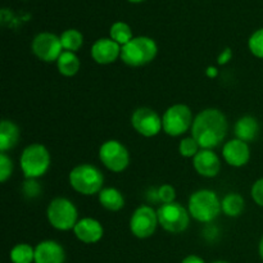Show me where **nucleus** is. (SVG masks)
Segmentation results:
<instances>
[{"label": "nucleus", "instance_id": "1a4fd4ad", "mask_svg": "<svg viewBox=\"0 0 263 263\" xmlns=\"http://www.w3.org/2000/svg\"><path fill=\"white\" fill-rule=\"evenodd\" d=\"M99 159L105 168L115 174H120L130 164V153L121 141L112 139L100 145Z\"/></svg>", "mask_w": 263, "mask_h": 263}, {"label": "nucleus", "instance_id": "412c9836", "mask_svg": "<svg viewBox=\"0 0 263 263\" xmlns=\"http://www.w3.org/2000/svg\"><path fill=\"white\" fill-rule=\"evenodd\" d=\"M57 68L62 76L73 77L79 73L80 68H81V62H80V58L76 55V53L63 50V53L57 61Z\"/></svg>", "mask_w": 263, "mask_h": 263}, {"label": "nucleus", "instance_id": "f3484780", "mask_svg": "<svg viewBox=\"0 0 263 263\" xmlns=\"http://www.w3.org/2000/svg\"><path fill=\"white\" fill-rule=\"evenodd\" d=\"M66 252L55 240L40 241L35 247V262L33 263H64Z\"/></svg>", "mask_w": 263, "mask_h": 263}, {"label": "nucleus", "instance_id": "2f4dec72", "mask_svg": "<svg viewBox=\"0 0 263 263\" xmlns=\"http://www.w3.org/2000/svg\"><path fill=\"white\" fill-rule=\"evenodd\" d=\"M231 59H233V51H231L230 48H226L223 49L220 53V55L217 57V64L218 66H225V64H228Z\"/></svg>", "mask_w": 263, "mask_h": 263}, {"label": "nucleus", "instance_id": "f8f14e48", "mask_svg": "<svg viewBox=\"0 0 263 263\" xmlns=\"http://www.w3.org/2000/svg\"><path fill=\"white\" fill-rule=\"evenodd\" d=\"M131 126L144 138H153L163 131L162 117H159L156 110L148 107H140L134 110L131 116Z\"/></svg>", "mask_w": 263, "mask_h": 263}, {"label": "nucleus", "instance_id": "f03ea898", "mask_svg": "<svg viewBox=\"0 0 263 263\" xmlns=\"http://www.w3.org/2000/svg\"><path fill=\"white\" fill-rule=\"evenodd\" d=\"M187 211L190 217L202 223L213 222L222 212L220 198L210 189H200L193 193L187 202Z\"/></svg>", "mask_w": 263, "mask_h": 263}, {"label": "nucleus", "instance_id": "f704fd0d", "mask_svg": "<svg viewBox=\"0 0 263 263\" xmlns=\"http://www.w3.org/2000/svg\"><path fill=\"white\" fill-rule=\"evenodd\" d=\"M258 252H259V256H261V258H262V261H263V236L261 238V240H259Z\"/></svg>", "mask_w": 263, "mask_h": 263}, {"label": "nucleus", "instance_id": "cd10ccee", "mask_svg": "<svg viewBox=\"0 0 263 263\" xmlns=\"http://www.w3.org/2000/svg\"><path fill=\"white\" fill-rule=\"evenodd\" d=\"M157 195L162 204H168V203H174L176 199V190L172 185L163 184L157 189Z\"/></svg>", "mask_w": 263, "mask_h": 263}, {"label": "nucleus", "instance_id": "7c9ffc66", "mask_svg": "<svg viewBox=\"0 0 263 263\" xmlns=\"http://www.w3.org/2000/svg\"><path fill=\"white\" fill-rule=\"evenodd\" d=\"M251 195L252 199L254 200V203H256L257 205L263 207V179L257 180V181L252 185Z\"/></svg>", "mask_w": 263, "mask_h": 263}, {"label": "nucleus", "instance_id": "bb28decb", "mask_svg": "<svg viewBox=\"0 0 263 263\" xmlns=\"http://www.w3.org/2000/svg\"><path fill=\"white\" fill-rule=\"evenodd\" d=\"M248 48L256 58L263 59V28L252 33L248 40Z\"/></svg>", "mask_w": 263, "mask_h": 263}, {"label": "nucleus", "instance_id": "a211bd4d", "mask_svg": "<svg viewBox=\"0 0 263 263\" xmlns=\"http://www.w3.org/2000/svg\"><path fill=\"white\" fill-rule=\"evenodd\" d=\"M235 138L246 143H251L258 136L259 123L253 116H243L239 118L234 127Z\"/></svg>", "mask_w": 263, "mask_h": 263}, {"label": "nucleus", "instance_id": "7ed1b4c3", "mask_svg": "<svg viewBox=\"0 0 263 263\" xmlns=\"http://www.w3.org/2000/svg\"><path fill=\"white\" fill-rule=\"evenodd\" d=\"M68 181L74 192L90 197L102 192L104 185V175L92 164L81 163L71 170Z\"/></svg>", "mask_w": 263, "mask_h": 263}, {"label": "nucleus", "instance_id": "6ab92c4d", "mask_svg": "<svg viewBox=\"0 0 263 263\" xmlns=\"http://www.w3.org/2000/svg\"><path fill=\"white\" fill-rule=\"evenodd\" d=\"M20 141V128L13 121L3 120L0 123V152L7 153V151L14 148Z\"/></svg>", "mask_w": 263, "mask_h": 263}, {"label": "nucleus", "instance_id": "6e6552de", "mask_svg": "<svg viewBox=\"0 0 263 263\" xmlns=\"http://www.w3.org/2000/svg\"><path fill=\"white\" fill-rule=\"evenodd\" d=\"M157 215L159 226L167 233L180 234L186 230L190 225L189 211L177 202L162 204L157 210Z\"/></svg>", "mask_w": 263, "mask_h": 263}, {"label": "nucleus", "instance_id": "0eeeda50", "mask_svg": "<svg viewBox=\"0 0 263 263\" xmlns=\"http://www.w3.org/2000/svg\"><path fill=\"white\" fill-rule=\"evenodd\" d=\"M193 112L186 104H174L167 108L166 112L162 116V128L164 134L172 138H177L192 128Z\"/></svg>", "mask_w": 263, "mask_h": 263}, {"label": "nucleus", "instance_id": "dca6fc26", "mask_svg": "<svg viewBox=\"0 0 263 263\" xmlns=\"http://www.w3.org/2000/svg\"><path fill=\"white\" fill-rule=\"evenodd\" d=\"M73 234L81 243L95 244L102 240L104 235L103 225L92 217H84L77 221L73 229Z\"/></svg>", "mask_w": 263, "mask_h": 263}, {"label": "nucleus", "instance_id": "72a5a7b5", "mask_svg": "<svg viewBox=\"0 0 263 263\" xmlns=\"http://www.w3.org/2000/svg\"><path fill=\"white\" fill-rule=\"evenodd\" d=\"M205 74H207L210 79H215V77H217L218 71H217V68H216V67L210 66L207 69H205Z\"/></svg>", "mask_w": 263, "mask_h": 263}, {"label": "nucleus", "instance_id": "473e14b6", "mask_svg": "<svg viewBox=\"0 0 263 263\" xmlns=\"http://www.w3.org/2000/svg\"><path fill=\"white\" fill-rule=\"evenodd\" d=\"M181 263H205V261L202 258V257L195 256V254H190V256L185 257Z\"/></svg>", "mask_w": 263, "mask_h": 263}, {"label": "nucleus", "instance_id": "aec40b11", "mask_svg": "<svg viewBox=\"0 0 263 263\" xmlns=\"http://www.w3.org/2000/svg\"><path fill=\"white\" fill-rule=\"evenodd\" d=\"M98 200L100 205L109 212H118L125 207L123 194L116 187H103L102 192L98 194Z\"/></svg>", "mask_w": 263, "mask_h": 263}, {"label": "nucleus", "instance_id": "2eb2a0df", "mask_svg": "<svg viewBox=\"0 0 263 263\" xmlns=\"http://www.w3.org/2000/svg\"><path fill=\"white\" fill-rule=\"evenodd\" d=\"M193 167L198 175L212 179L220 174L221 159L212 149H200L193 158Z\"/></svg>", "mask_w": 263, "mask_h": 263}, {"label": "nucleus", "instance_id": "4468645a", "mask_svg": "<svg viewBox=\"0 0 263 263\" xmlns=\"http://www.w3.org/2000/svg\"><path fill=\"white\" fill-rule=\"evenodd\" d=\"M222 158L225 159L229 166L240 168V167L246 166L251 159V148H249L248 143L235 138L223 144Z\"/></svg>", "mask_w": 263, "mask_h": 263}, {"label": "nucleus", "instance_id": "423d86ee", "mask_svg": "<svg viewBox=\"0 0 263 263\" xmlns=\"http://www.w3.org/2000/svg\"><path fill=\"white\" fill-rule=\"evenodd\" d=\"M46 218L51 228L59 231L73 230L79 221V211L73 202L63 197H57L46 208Z\"/></svg>", "mask_w": 263, "mask_h": 263}, {"label": "nucleus", "instance_id": "9d476101", "mask_svg": "<svg viewBox=\"0 0 263 263\" xmlns=\"http://www.w3.org/2000/svg\"><path fill=\"white\" fill-rule=\"evenodd\" d=\"M130 231L135 238L148 239L154 235L157 228L159 226L158 215L151 205H140L134 211L130 218Z\"/></svg>", "mask_w": 263, "mask_h": 263}, {"label": "nucleus", "instance_id": "c9c22d12", "mask_svg": "<svg viewBox=\"0 0 263 263\" xmlns=\"http://www.w3.org/2000/svg\"><path fill=\"white\" fill-rule=\"evenodd\" d=\"M128 2H133V3H140V2H144V0H128Z\"/></svg>", "mask_w": 263, "mask_h": 263}, {"label": "nucleus", "instance_id": "f257e3e1", "mask_svg": "<svg viewBox=\"0 0 263 263\" xmlns=\"http://www.w3.org/2000/svg\"><path fill=\"white\" fill-rule=\"evenodd\" d=\"M190 131L200 149L213 151L225 140L228 134V120L220 109L207 108L195 116Z\"/></svg>", "mask_w": 263, "mask_h": 263}, {"label": "nucleus", "instance_id": "20e7f679", "mask_svg": "<svg viewBox=\"0 0 263 263\" xmlns=\"http://www.w3.org/2000/svg\"><path fill=\"white\" fill-rule=\"evenodd\" d=\"M158 54V46L152 37L136 36L121 49V61L130 67H143L152 63Z\"/></svg>", "mask_w": 263, "mask_h": 263}, {"label": "nucleus", "instance_id": "9b49d317", "mask_svg": "<svg viewBox=\"0 0 263 263\" xmlns=\"http://www.w3.org/2000/svg\"><path fill=\"white\" fill-rule=\"evenodd\" d=\"M31 49H32V53L35 54L36 58L45 62V63L57 62L61 54L63 53L61 37L51 32L37 33L33 37Z\"/></svg>", "mask_w": 263, "mask_h": 263}, {"label": "nucleus", "instance_id": "a878e982", "mask_svg": "<svg viewBox=\"0 0 263 263\" xmlns=\"http://www.w3.org/2000/svg\"><path fill=\"white\" fill-rule=\"evenodd\" d=\"M199 151V144L197 143V140H195L193 136L184 138L179 144V153L181 154V157H184V158H194Z\"/></svg>", "mask_w": 263, "mask_h": 263}, {"label": "nucleus", "instance_id": "393cba45", "mask_svg": "<svg viewBox=\"0 0 263 263\" xmlns=\"http://www.w3.org/2000/svg\"><path fill=\"white\" fill-rule=\"evenodd\" d=\"M12 263H32L35 262V248L27 243H20L10 251Z\"/></svg>", "mask_w": 263, "mask_h": 263}, {"label": "nucleus", "instance_id": "ddd939ff", "mask_svg": "<svg viewBox=\"0 0 263 263\" xmlns=\"http://www.w3.org/2000/svg\"><path fill=\"white\" fill-rule=\"evenodd\" d=\"M121 49L122 46L113 41L110 37H102L98 39L92 44L90 54L95 63L100 64V66H108L121 58Z\"/></svg>", "mask_w": 263, "mask_h": 263}, {"label": "nucleus", "instance_id": "e433bc0d", "mask_svg": "<svg viewBox=\"0 0 263 263\" xmlns=\"http://www.w3.org/2000/svg\"><path fill=\"white\" fill-rule=\"evenodd\" d=\"M212 263H229V262H226V261H215V262H212Z\"/></svg>", "mask_w": 263, "mask_h": 263}, {"label": "nucleus", "instance_id": "c85d7f7f", "mask_svg": "<svg viewBox=\"0 0 263 263\" xmlns=\"http://www.w3.org/2000/svg\"><path fill=\"white\" fill-rule=\"evenodd\" d=\"M13 174V161L7 153H0V182L4 184Z\"/></svg>", "mask_w": 263, "mask_h": 263}, {"label": "nucleus", "instance_id": "39448f33", "mask_svg": "<svg viewBox=\"0 0 263 263\" xmlns=\"http://www.w3.org/2000/svg\"><path fill=\"white\" fill-rule=\"evenodd\" d=\"M51 158L48 148L40 143H32L23 149L20 157L21 170L26 179L43 177L50 167Z\"/></svg>", "mask_w": 263, "mask_h": 263}, {"label": "nucleus", "instance_id": "b1692460", "mask_svg": "<svg viewBox=\"0 0 263 263\" xmlns=\"http://www.w3.org/2000/svg\"><path fill=\"white\" fill-rule=\"evenodd\" d=\"M109 37L112 39L113 41H116L117 44H120L121 46H123L133 40L134 33H133V30H131V27L127 25V23L115 22L112 26H110Z\"/></svg>", "mask_w": 263, "mask_h": 263}, {"label": "nucleus", "instance_id": "4be33fe9", "mask_svg": "<svg viewBox=\"0 0 263 263\" xmlns=\"http://www.w3.org/2000/svg\"><path fill=\"white\" fill-rule=\"evenodd\" d=\"M246 202L239 193H229L221 200V210L228 217H239L244 212Z\"/></svg>", "mask_w": 263, "mask_h": 263}, {"label": "nucleus", "instance_id": "5701e85b", "mask_svg": "<svg viewBox=\"0 0 263 263\" xmlns=\"http://www.w3.org/2000/svg\"><path fill=\"white\" fill-rule=\"evenodd\" d=\"M59 37H61L63 50L66 51L76 53V51L81 49L82 44H84V36H82V33L79 30H74V28L66 30L64 32H62Z\"/></svg>", "mask_w": 263, "mask_h": 263}, {"label": "nucleus", "instance_id": "c756f323", "mask_svg": "<svg viewBox=\"0 0 263 263\" xmlns=\"http://www.w3.org/2000/svg\"><path fill=\"white\" fill-rule=\"evenodd\" d=\"M22 192H23V194L26 195V197L33 199V198H37L39 195H40L41 187H40V185H39V182L36 181V180L27 179V180H26L25 184H23Z\"/></svg>", "mask_w": 263, "mask_h": 263}]
</instances>
